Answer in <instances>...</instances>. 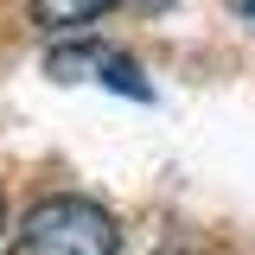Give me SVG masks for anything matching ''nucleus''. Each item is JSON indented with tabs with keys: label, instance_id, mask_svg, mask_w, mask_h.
I'll list each match as a JSON object with an SVG mask.
<instances>
[{
	"label": "nucleus",
	"instance_id": "2",
	"mask_svg": "<svg viewBox=\"0 0 255 255\" xmlns=\"http://www.w3.org/2000/svg\"><path fill=\"white\" fill-rule=\"evenodd\" d=\"M115 0H32V19L45 32H70V26H90V19H102Z\"/></svg>",
	"mask_w": 255,
	"mask_h": 255
},
{
	"label": "nucleus",
	"instance_id": "4",
	"mask_svg": "<svg viewBox=\"0 0 255 255\" xmlns=\"http://www.w3.org/2000/svg\"><path fill=\"white\" fill-rule=\"evenodd\" d=\"M236 13H243V19H255V0H236Z\"/></svg>",
	"mask_w": 255,
	"mask_h": 255
},
{
	"label": "nucleus",
	"instance_id": "5",
	"mask_svg": "<svg viewBox=\"0 0 255 255\" xmlns=\"http://www.w3.org/2000/svg\"><path fill=\"white\" fill-rule=\"evenodd\" d=\"M0 223H6V198H0Z\"/></svg>",
	"mask_w": 255,
	"mask_h": 255
},
{
	"label": "nucleus",
	"instance_id": "3",
	"mask_svg": "<svg viewBox=\"0 0 255 255\" xmlns=\"http://www.w3.org/2000/svg\"><path fill=\"white\" fill-rule=\"evenodd\" d=\"M102 83H109V90H122V96H134V102H153V83H147V77H140V64L122 58V51H102Z\"/></svg>",
	"mask_w": 255,
	"mask_h": 255
},
{
	"label": "nucleus",
	"instance_id": "1",
	"mask_svg": "<svg viewBox=\"0 0 255 255\" xmlns=\"http://www.w3.org/2000/svg\"><path fill=\"white\" fill-rule=\"evenodd\" d=\"M13 255H122V236L90 198H38L13 230Z\"/></svg>",
	"mask_w": 255,
	"mask_h": 255
}]
</instances>
